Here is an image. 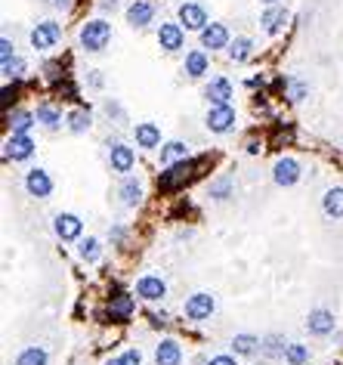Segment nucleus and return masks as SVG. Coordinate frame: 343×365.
I'll use <instances>...</instances> for the list:
<instances>
[{
    "label": "nucleus",
    "mask_w": 343,
    "mask_h": 365,
    "mask_svg": "<svg viewBox=\"0 0 343 365\" xmlns=\"http://www.w3.org/2000/svg\"><path fill=\"white\" fill-rule=\"evenodd\" d=\"M108 165H112L115 174H130L136 165V152L127 143H112L108 146Z\"/></svg>",
    "instance_id": "obj_13"
},
{
    "label": "nucleus",
    "mask_w": 343,
    "mask_h": 365,
    "mask_svg": "<svg viewBox=\"0 0 343 365\" xmlns=\"http://www.w3.org/2000/svg\"><path fill=\"white\" fill-rule=\"evenodd\" d=\"M214 309H216V297L210 291H195L192 297H186V304H183V313L189 316L192 322H205L214 316Z\"/></svg>",
    "instance_id": "obj_3"
},
{
    "label": "nucleus",
    "mask_w": 343,
    "mask_h": 365,
    "mask_svg": "<svg viewBox=\"0 0 343 365\" xmlns=\"http://www.w3.org/2000/svg\"><path fill=\"white\" fill-rule=\"evenodd\" d=\"M186 44V28L179 22H161L158 25V46L164 53H176Z\"/></svg>",
    "instance_id": "obj_8"
},
{
    "label": "nucleus",
    "mask_w": 343,
    "mask_h": 365,
    "mask_svg": "<svg viewBox=\"0 0 343 365\" xmlns=\"http://www.w3.org/2000/svg\"><path fill=\"white\" fill-rule=\"evenodd\" d=\"M136 297L149 300V304H158V300L167 297V282L158 273H145L136 278Z\"/></svg>",
    "instance_id": "obj_6"
},
{
    "label": "nucleus",
    "mask_w": 343,
    "mask_h": 365,
    "mask_svg": "<svg viewBox=\"0 0 343 365\" xmlns=\"http://www.w3.org/2000/svg\"><path fill=\"white\" fill-rule=\"evenodd\" d=\"M99 10H118V0H99Z\"/></svg>",
    "instance_id": "obj_43"
},
{
    "label": "nucleus",
    "mask_w": 343,
    "mask_h": 365,
    "mask_svg": "<svg viewBox=\"0 0 343 365\" xmlns=\"http://www.w3.org/2000/svg\"><path fill=\"white\" fill-rule=\"evenodd\" d=\"M105 365H121V362H118V359H108V362H105Z\"/></svg>",
    "instance_id": "obj_48"
},
{
    "label": "nucleus",
    "mask_w": 343,
    "mask_h": 365,
    "mask_svg": "<svg viewBox=\"0 0 343 365\" xmlns=\"http://www.w3.org/2000/svg\"><path fill=\"white\" fill-rule=\"evenodd\" d=\"M195 170V161H179V165H174V167H167V174H164V186H179L183 180H189V174Z\"/></svg>",
    "instance_id": "obj_29"
},
{
    "label": "nucleus",
    "mask_w": 343,
    "mask_h": 365,
    "mask_svg": "<svg viewBox=\"0 0 343 365\" xmlns=\"http://www.w3.org/2000/svg\"><path fill=\"white\" fill-rule=\"evenodd\" d=\"M108 313H112V319H127V316L134 313V297L118 294V297L112 300V307H108Z\"/></svg>",
    "instance_id": "obj_33"
},
{
    "label": "nucleus",
    "mask_w": 343,
    "mask_h": 365,
    "mask_svg": "<svg viewBox=\"0 0 343 365\" xmlns=\"http://www.w3.org/2000/svg\"><path fill=\"white\" fill-rule=\"evenodd\" d=\"M232 189H235L232 177H229V174H223V177H216V180L207 186V196L214 198V201H226V198H232Z\"/></svg>",
    "instance_id": "obj_27"
},
{
    "label": "nucleus",
    "mask_w": 343,
    "mask_h": 365,
    "mask_svg": "<svg viewBox=\"0 0 343 365\" xmlns=\"http://www.w3.org/2000/svg\"><path fill=\"white\" fill-rule=\"evenodd\" d=\"M179 362H183V347L174 338L158 340V347H155V365H179Z\"/></svg>",
    "instance_id": "obj_17"
},
{
    "label": "nucleus",
    "mask_w": 343,
    "mask_h": 365,
    "mask_svg": "<svg viewBox=\"0 0 343 365\" xmlns=\"http://www.w3.org/2000/svg\"><path fill=\"white\" fill-rule=\"evenodd\" d=\"M282 344H285V340L278 335H269L266 340H263V353L272 356V359H278V356H285V350H287V347H282Z\"/></svg>",
    "instance_id": "obj_35"
},
{
    "label": "nucleus",
    "mask_w": 343,
    "mask_h": 365,
    "mask_svg": "<svg viewBox=\"0 0 343 365\" xmlns=\"http://www.w3.org/2000/svg\"><path fill=\"white\" fill-rule=\"evenodd\" d=\"M68 130H72L75 136H81V134H87L90 130V124H93V118H90V112H84V108H75V112H68Z\"/></svg>",
    "instance_id": "obj_31"
},
{
    "label": "nucleus",
    "mask_w": 343,
    "mask_h": 365,
    "mask_svg": "<svg viewBox=\"0 0 343 365\" xmlns=\"http://www.w3.org/2000/svg\"><path fill=\"white\" fill-rule=\"evenodd\" d=\"M118 196H121V201L127 207H136L139 201H143V180L134 177V174H124V180L118 186Z\"/></svg>",
    "instance_id": "obj_18"
},
{
    "label": "nucleus",
    "mask_w": 343,
    "mask_h": 365,
    "mask_svg": "<svg viewBox=\"0 0 343 365\" xmlns=\"http://www.w3.org/2000/svg\"><path fill=\"white\" fill-rule=\"evenodd\" d=\"M285 362H291V365H306V362H309V347H303V344H287Z\"/></svg>",
    "instance_id": "obj_34"
},
{
    "label": "nucleus",
    "mask_w": 343,
    "mask_h": 365,
    "mask_svg": "<svg viewBox=\"0 0 343 365\" xmlns=\"http://www.w3.org/2000/svg\"><path fill=\"white\" fill-rule=\"evenodd\" d=\"M207 365H238L235 362V356H229V353H220V356H214Z\"/></svg>",
    "instance_id": "obj_40"
},
{
    "label": "nucleus",
    "mask_w": 343,
    "mask_h": 365,
    "mask_svg": "<svg viewBox=\"0 0 343 365\" xmlns=\"http://www.w3.org/2000/svg\"><path fill=\"white\" fill-rule=\"evenodd\" d=\"M322 211L331 220H343V186H331L322 196Z\"/></svg>",
    "instance_id": "obj_23"
},
{
    "label": "nucleus",
    "mask_w": 343,
    "mask_h": 365,
    "mask_svg": "<svg viewBox=\"0 0 343 365\" xmlns=\"http://www.w3.org/2000/svg\"><path fill=\"white\" fill-rule=\"evenodd\" d=\"M306 328H309V335H316V338H328L334 331V313H331V309H322V307L309 309Z\"/></svg>",
    "instance_id": "obj_14"
},
{
    "label": "nucleus",
    "mask_w": 343,
    "mask_h": 365,
    "mask_svg": "<svg viewBox=\"0 0 343 365\" xmlns=\"http://www.w3.org/2000/svg\"><path fill=\"white\" fill-rule=\"evenodd\" d=\"M287 19H291V13H287L282 4H276V6H266V10H263L260 25H263V31H266V34H278V31L287 25Z\"/></svg>",
    "instance_id": "obj_15"
},
{
    "label": "nucleus",
    "mask_w": 343,
    "mask_h": 365,
    "mask_svg": "<svg viewBox=\"0 0 343 365\" xmlns=\"http://www.w3.org/2000/svg\"><path fill=\"white\" fill-rule=\"evenodd\" d=\"M134 136H136V146L139 149H158L161 146V127L152 121H143L134 127Z\"/></svg>",
    "instance_id": "obj_19"
},
{
    "label": "nucleus",
    "mask_w": 343,
    "mask_h": 365,
    "mask_svg": "<svg viewBox=\"0 0 343 365\" xmlns=\"http://www.w3.org/2000/svg\"><path fill=\"white\" fill-rule=\"evenodd\" d=\"M189 146L186 143H179V139H170V143L161 146V165L164 167H174L179 165V161H189Z\"/></svg>",
    "instance_id": "obj_22"
},
{
    "label": "nucleus",
    "mask_w": 343,
    "mask_h": 365,
    "mask_svg": "<svg viewBox=\"0 0 343 365\" xmlns=\"http://www.w3.org/2000/svg\"><path fill=\"white\" fill-rule=\"evenodd\" d=\"M287 93H291V99H294V103H300V99L306 96V84L297 81V77H291V81H287Z\"/></svg>",
    "instance_id": "obj_37"
},
{
    "label": "nucleus",
    "mask_w": 343,
    "mask_h": 365,
    "mask_svg": "<svg viewBox=\"0 0 343 365\" xmlns=\"http://www.w3.org/2000/svg\"><path fill=\"white\" fill-rule=\"evenodd\" d=\"M260 347H263V340L257 335H235L232 338V350H235V356H254Z\"/></svg>",
    "instance_id": "obj_28"
},
{
    "label": "nucleus",
    "mask_w": 343,
    "mask_h": 365,
    "mask_svg": "<svg viewBox=\"0 0 343 365\" xmlns=\"http://www.w3.org/2000/svg\"><path fill=\"white\" fill-rule=\"evenodd\" d=\"M179 25H183L186 31H201V28H207V10H205V4L186 0V4L179 6Z\"/></svg>",
    "instance_id": "obj_11"
},
{
    "label": "nucleus",
    "mask_w": 343,
    "mask_h": 365,
    "mask_svg": "<svg viewBox=\"0 0 343 365\" xmlns=\"http://www.w3.org/2000/svg\"><path fill=\"white\" fill-rule=\"evenodd\" d=\"M254 56V41L251 37H235V41L229 44V59L232 62H247Z\"/></svg>",
    "instance_id": "obj_30"
},
{
    "label": "nucleus",
    "mask_w": 343,
    "mask_h": 365,
    "mask_svg": "<svg viewBox=\"0 0 343 365\" xmlns=\"http://www.w3.org/2000/svg\"><path fill=\"white\" fill-rule=\"evenodd\" d=\"M245 149H247V155H257V152L263 149V143H257V139H247V146H245Z\"/></svg>",
    "instance_id": "obj_42"
},
{
    "label": "nucleus",
    "mask_w": 343,
    "mask_h": 365,
    "mask_svg": "<svg viewBox=\"0 0 343 365\" xmlns=\"http://www.w3.org/2000/svg\"><path fill=\"white\" fill-rule=\"evenodd\" d=\"M210 68V59L205 50H189L186 53V62H183V72L186 77H205Z\"/></svg>",
    "instance_id": "obj_21"
},
{
    "label": "nucleus",
    "mask_w": 343,
    "mask_h": 365,
    "mask_svg": "<svg viewBox=\"0 0 343 365\" xmlns=\"http://www.w3.org/2000/svg\"><path fill=\"white\" fill-rule=\"evenodd\" d=\"M53 232H56L62 242H81L84 223L77 214H56L53 217Z\"/></svg>",
    "instance_id": "obj_10"
},
{
    "label": "nucleus",
    "mask_w": 343,
    "mask_h": 365,
    "mask_svg": "<svg viewBox=\"0 0 343 365\" xmlns=\"http://www.w3.org/2000/svg\"><path fill=\"white\" fill-rule=\"evenodd\" d=\"M198 37H201V50H229L232 44L229 28L220 25V22H210L207 28H201Z\"/></svg>",
    "instance_id": "obj_9"
},
{
    "label": "nucleus",
    "mask_w": 343,
    "mask_h": 365,
    "mask_svg": "<svg viewBox=\"0 0 343 365\" xmlns=\"http://www.w3.org/2000/svg\"><path fill=\"white\" fill-rule=\"evenodd\" d=\"M22 75H25V59L15 56V59H10L4 65V77H22Z\"/></svg>",
    "instance_id": "obj_36"
},
{
    "label": "nucleus",
    "mask_w": 343,
    "mask_h": 365,
    "mask_svg": "<svg viewBox=\"0 0 343 365\" xmlns=\"http://www.w3.org/2000/svg\"><path fill=\"white\" fill-rule=\"evenodd\" d=\"M31 46L34 50H53L59 41H62V25L59 22H53V19H44V22H37L34 28H31Z\"/></svg>",
    "instance_id": "obj_4"
},
{
    "label": "nucleus",
    "mask_w": 343,
    "mask_h": 365,
    "mask_svg": "<svg viewBox=\"0 0 343 365\" xmlns=\"http://www.w3.org/2000/svg\"><path fill=\"white\" fill-rule=\"evenodd\" d=\"M118 362H121V365H143V353L130 347V350H124V353L118 356Z\"/></svg>",
    "instance_id": "obj_39"
},
{
    "label": "nucleus",
    "mask_w": 343,
    "mask_h": 365,
    "mask_svg": "<svg viewBox=\"0 0 343 365\" xmlns=\"http://www.w3.org/2000/svg\"><path fill=\"white\" fill-rule=\"evenodd\" d=\"M53 6H56V10H68V6H72V0H50Z\"/></svg>",
    "instance_id": "obj_45"
},
{
    "label": "nucleus",
    "mask_w": 343,
    "mask_h": 365,
    "mask_svg": "<svg viewBox=\"0 0 343 365\" xmlns=\"http://www.w3.org/2000/svg\"><path fill=\"white\" fill-rule=\"evenodd\" d=\"M152 325H167V316L161 313V316H152Z\"/></svg>",
    "instance_id": "obj_46"
},
{
    "label": "nucleus",
    "mask_w": 343,
    "mask_h": 365,
    "mask_svg": "<svg viewBox=\"0 0 343 365\" xmlns=\"http://www.w3.org/2000/svg\"><path fill=\"white\" fill-rule=\"evenodd\" d=\"M10 59H15V46L10 37H4V41H0V65H6Z\"/></svg>",
    "instance_id": "obj_38"
},
{
    "label": "nucleus",
    "mask_w": 343,
    "mask_h": 365,
    "mask_svg": "<svg viewBox=\"0 0 343 365\" xmlns=\"http://www.w3.org/2000/svg\"><path fill=\"white\" fill-rule=\"evenodd\" d=\"M10 130L13 134H31V127L37 124V115L34 112H28V108H15V112L10 115Z\"/></svg>",
    "instance_id": "obj_24"
},
{
    "label": "nucleus",
    "mask_w": 343,
    "mask_h": 365,
    "mask_svg": "<svg viewBox=\"0 0 343 365\" xmlns=\"http://www.w3.org/2000/svg\"><path fill=\"white\" fill-rule=\"evenodd\" d=\"M77 257H81L84 263H96L99 257H103V245H99V238H93V236L81 238V242H77Z\"/></svg>",
    "instance_id": "obj_26"
},
{
    "label": "nucleus",
    "mask_w": 343,
    "mask_h": 365,
    "mask_svg": "<svg viewBox=\"0 0 343 365\" xmlns=\"http://www.w3.org/2000/svg\"><path fill=\"white\" fill-rule=\"evenodd\" d=\"M263 4H266V6H276V4H278V0H263Z\"/></svg>",
    "instance_id": "obj_47"
},
{
    "label": "nucleus",
    "mask_w": 343,
    "mask_h": 365,
    "mask_svg": "<svg viewBox=\"0 0 343 365\" xmlns=\"http://www.w3.org/2000/svg\"><path fill=\"white\" fill-rule=\"evenodd\" d=\"M46 350L44 347H25V350H19V356H15V365H46Z\"/></svg>",
    "instance_id": "obj_32"
},
{
    "label": "nucleus",
    "mask_w": 343,
    "mask_h": 365,
    "mask_svg": "<svg viewBox=\"0 0 343 365\" xmlns=\"http://www.w3.org/2000/svg\"><path fill=\"white\" fill-rule=\"evenodd\" d=\"M37 124H41V127H46V130H59L62 127V112L53 103H41L37 105Z\"/></svg>",
    "instance_id": "obj_25"
},
{
    "label": "nucleus",
    "mask_w": 343,
    "mask_h": 365,
    "mask_svg": "<svg viewBox=\"0 0 343 365\" xmlns=\"http://www.w3.org/2000/svg\"><path fill=\"white\" fill-rule=\"evenodd\" d=\"M205 99L210 105H226L232 99V84L226 81V77H214L205 87Z\"/></svg>",
    "instance_id": "obj_20"
},
{
    "label": "nucleus",
    "mask_w": 343,
    "mask_h": 365,
    "mask_svg": "<svg viewBox=\"0 0 343 365\" xmlns=\"http://www.w3.org/2000/svg\"><path fill=\"white\" fill-rule=\"evenodd\" d=\"M235 121H238V115H235V108H232V103H226V105H210L207 115H205V127L210 130V134H216V136L229 134V130L235 127Z\"/></svg>",
    "instance_id": "obj_2"
},
{
    "label": "nucleus",
    "mask_w": 343,
    "mask_h": 365,
    "mask_svg": "<svg viewBox=\"0 0 343 365\" xmlns=\"http://www.w3.org/2000/svg\"><path fill=\"white\" fill-rule=\"evenodd\" d=\"M112 44V25L105 19H90L81 25V46L84 53H103Z\"/></svg>",
    "instance_id": "obj_1"
},
{
    "label": "nucleus",
    "mask_w": 343,
    "mask_h": 365,
    "mask_svg": "<svg viewBox=\"0 0 343 365\" xmlns=\"http://www.w3.org/2000/svg\"><path fill=\"white\" fill-rule=\"evenodd\" d=\"M90 87H103V77H99V72H90Z\"/></svg>",
    "instance_id": "obj_44"
},
{
    "label": "nucleus",
    "mask_w": 343,
    "mask_h": 365,
    "mask_svg": "<svg viewBox=\"0 0 343 365\" xmlns=\"http://www.w3.org/2000/svg\"><path fill=\"white\" fill-rule=\"evenodd\" d=\"M300 161L297 158H278L276 165H272V183L276 186H282V189H291V186H297L300 183Z\"/></svg>",
    "instance_id": "obj_7"
},
{
    "label": "nucleus",
    "mask_w": 343,
    "mask_h": 365,
    "mask_svg": "<svg viewBox=\"0 0 343 365\" xmlns=\"http://www.w3.org/2000/svg\"><path fill=\"white\" fill-rule=\"evenodd\" d=\"M56 183H53V174L44 167H31L25 174V192L31 198H50Z\"/></svg>",
    "instance_id": "obj_5"
},
{
    "label": "nucleus",
    "mask_w": 343,
    "mask_h": 365,
    "mask_svg": "<svg viewBox=\"0 0 343 365\" xmlns=\"http://www.w3.org/2000/svg\"><path fill=\"white\" fill-rule=\"evenodd\" d=\"M152 19H155V4L152 0H134V4L127 6V22L134 28L152 25Z\"/></svg>",
    "instance_id": "obj_16"
},
{
    "label": "nucleus",
    "mask_w": 343,
    "mask_h": 365,
    "mask_svg": "<svg viewBox=\"0 0 343 365\" xmlns=\"http://www.w3.org/2000/svg\"><path fill=\"white\" fill-rule=\"evenodd\" d=\"M34 149L37 146L28 134H10V139L4 146V155H6V161H28L34 155Z\"/></svg>",
    "instance_id": "obj_12"
},
{
    "label": "nucleus",
    "mask_w": 343,
    "mask_h": 365,
    "mask_svg": "<svg viewBox=\"0 0 343 365\" xmlns=\"http://www.w3.org/2000/svg\"><path fill=\"white\" fill-rule=\"evenodd\" d=\"M105 115H115V118H124V112H121V105H118V103H105Z\"/></svg>",
    "instance_id": "obj_41"
}]
</instances>
